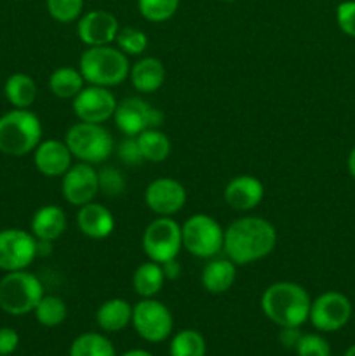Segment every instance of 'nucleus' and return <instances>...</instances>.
<instances>
[{
    "instance_id": "f257e3e1",
    "label": "nucleus",
    "mask_w": 355,
    "mask_h": 356,
    "mask_svg": "<svg viewBox=\"0 0 355 356\" xmlns=\"http://www.w3.org/2000/svg\"><path fill=\"white\" fill-rule=\"evenodd\" d=\"M277 245V229L268 219L247 216L233 221L225 229L223 250L237 264H253L274 252Z\"/></svg>"
},
{
    "instance_id": "f03ea898",
    "label": "nucleus",
    "mask_w": 355,
    "mask_h": 356,
    "mask_svg": "<svg viewBox=\"0 0 355 356\" xmlns=\"http://www.w3.org/2000/svg\"><path fill=\"white\" fill-rule=\"evenodd\" d=\"M261 312L277 327H301L308 322L310 299L305 287L294 282H275L261 294Z\"/></svg>"
},
{
    "instance_id": "7ed1b4c3",
    "label": "nucleus",
    "mask_w": 355,
    "mask_h": 356,
    "mask_svg": "<svg viewBox=\"0 0 355 356\" xmlns=\"http://www.w3.org/2000/svg\"><path fill=\"white\" fill-rule=\"evenodd\" d=\"M42 141V122L28 108H14L0 117V153L24 156Z\"/></svg>"
},
{
    "instance_id": "20e7f679",
    "label": "nucleus",
    "mask_w": 355,
    "mask_h": 356,
    "mask_svg": "<svg viewBox=\"0 0 355 356\" xmlns=\"http://www.w3.org/2000/svg\"><path fill=\"white\" fill-rule=\"evenodd\" d=\"M79 70L89 86L110 89L120 86L125 79H129L131 63L118 47L97 45V47H87L82 52Z\"/></svg>"
},
{
    "instance_id": "39448f33",
    "label": "nucleus",
    "mask_w": 355,
    "mask_h": 356,
    "mask_svg": "<svg viewBox=\"0 0 355 356\" xmlns=\"http://www.w3.org/2000/svg\"><path fill=\"white\" fill-rule=\"evenodd\" d=\"M42 298L44 285L30 271H10L0 278V309L7 315L23 316L33 313Z\"/></svg>"
},
{
    "instance_id": "423d86ee",
    "label": "nucleus",
    "mask_w": 355,
    "mask_h": 356,
    "mask_svg": "<svg viewBox=\"0 0 355 356\" xmlns=\"http://www.w3.org/2000/svg\"><path fill=\"white\" fill-rule=\"evenodd\" d=\"M65 143L73 159L86 163H103L113 153L115 143L103 124L77 122L66 131Z\"/></svg>"
},
{
    "instance_id": "0eeeda50",
    "label": "nucleus",
    "mask_w": 355,
    "mask_h": 356,
    "mask_svg": "<svg viewBox=\"0 0 355 356\" xmlns=\"http://www.w3.org/2000/svg\"><path fill=\"white\" fill-rule=\"evenodd\" d=\"M183 249L198 259H212L223 250L225 229L207 214H194L181 226Z\"/></svg>"
},
{
    "instance_id": "6e6552de",
    "label": "nucleus",
    "mask_w": 355,
    "mask_h": 356,
    "mask_svg": "<svg viewBox=\"0 0 355 356\" xmlns=\"http://www.w3.org/2000/svg\"><path fill=\"white\" fill-rule=\"evenodd\" d=\"M141 247L146 257L159 264L176 259L183 249L181 225L171 216H159L143 232Z\"/></svg>"
},
{
    "instance_id": "1a4fd4ad",
    "label": "nucleus",
    "mask_w": 355,
    "mask_h": 356,
    "mask_svg": "<svg viewBox=\"0 0 355 356\" xmlns=\"http://www.w3.org/2000/svg\"><path fill=\"white\" fill-rule=\"evenodd\" d=\"M131 325L143 341L159 344L169 339L174 329L171 309L155 298H146L132 306Z\"/></svg>"
},
{
    "instance_id": "9d476101",
    "label": "nucleus",
    "mask_w": 355,
    "mask_h": 356,
    "mask_svg": "<svg viewBox=\"0 0 355 356\" xmlns=\"http://www.w3.org/2000/svg\"><path fill=\"white\" fill-rule=\"evenodd\" d=\"M352 312L354 308L347 296L338 291H327L312 301L308 322L319 332H338L350 322Z\"/></svg>"
},
{
    "instance_id": "9b49d317",
    "label": "nucleus",
    "mask_w": 355,
    "mask_h": 356,
    "mask_svg": "<svg viewBox=\"0 0 355 356\" xmlns=\"http://www.w3.org/2000/svg\"><path fill=\"white\" fill-rule=\"evenodd\" d=\"M37 256V238L31 232L19 228L0 229V270L6 273L28 270Z\"/></svg>"
},
{
    "instance_id": "f8f14e48",
    "label": "nucleus",
    "mask_w": 355,
    "mask_h": 356,
    "mask_svg": "<svg viewBox=\"0 0 355 356\" xmlns=\"http://www.w3.org/2000/svg\"><path fill=\"white\" fill-rule=\"evenodd\" d=\"M113 120L122 134L136 138L146 129H159L164 124V113L141 97H125L117 104Z\"/></svg>"
},
{
    "instance_id": "ddd939ff",
    "label": "nucleus",
    "mask_w": 355,
    "mask_h": 356,
    "mask_svg": "<svg viewBox=\"0 0 355 356\" xmlns=\"http://www.w3.org/2000/svg\"><path fill=\"white\" fill-rule=\"evenodd\" d=\"M72 101L75 117L89 124H104L108 118L113 117L118 104L113 92L108 87L100 86L84 87Z\"/></svg>"
},
{
    "instance_id": "4468645a",
    "label": "nucleus",
    "mask_w": 355,
    "mask_h": 356,
    "mask_svg": "<svg viewBox=\"0 0 355 356\" xmlns=\"http://www.w3.org/2000/svg\"><path fill=\"white\" fill-rule=\"evenodd\" d=\"M97 193H100V179L93 163H73L61 176V195L70 205L82 207L89 202H94Z\"/></svg>"
},
{
    "instance_id": "2eb2a0df",
    "label": "nucleus",
    "mask_w": 355,
    "mask_h": 356,
    "mask_svg": "<svg viewBox=\"0 0 355 356\" xmlns=\"http://www.w3.org/2000/svg\"><path fill=\"white\" fill-rule=\"evenodd\" d=\"M187 190L173 177H157L146 186L145 204L157 216H171L183 211L187 204Z\"/></svg>"
},
{
    "instance_id": "dca6fc26",
    "label": "nucleus",
    "mask_w": 355,
    "mask_h": 356,
    "mask_svg": "<svg viewBox=\"0 0 355 356\" xmlns=\"http://www.w3.org/2000/svg\"><path fill=\"white\" fill-rule=\"evenodd\" d=\"M120 24L111 13L103 9L89 10L77 21V35L87 47L111 45L117 38Z\"/></svg>"
},
{
    "instance_id": "f3484780",
    "label": "nucleus",
    "mask_w": 355,
    "mask_h": 356,
    "mask_svg": "<svg viewBox=\"0 0 355 356\" xmlns=\"http://www.w3.org/2000/svg\"><path fill=\"white\" fill-rule=\"evenodd\" d=\"M73 155L65 141L45 139L33 152V163L38 172L45 177H61L72 163Z\"/></svg>"
},
{
    "instance_id": "a211bd4d",
    "label": "nucleus",
    "mask_w": 355,
    "mask_h": 356,
    "mask_svg": "<svg viewBox=\"0 0 355 356\" xmlns=\"http://www.w3.org/2000/svg\"><path fill=\"white\" fill-rule=\"evenodd\" d=\"M226 205L233 211L247 212L256 209L265 197V186L258 177L254 176H237L226 184L223 191Z\"/></svg>"
},
{
    "instance_id": "6ab92c4d",
    "label": "nucleus",
    "mask_w": 355,
    "mask_h": 356,
    "mask_svg": "<svg viewBox=\"0 0 355 356\" xmlns=\"http://www.w3.org/2000/svg\"><path fill=\"white\" fill-rule=\"evenodd\" d=\"M77 226L87 238L104 240L113 233L115 218L108 207L96 204V202H89V204L79 207Z\"/></svg>"
},
{
    "instance_id": "aec40b11",
    "label": "nucleus",
    "mask_w": 355,
    "mask_h": 356,
    "mask_svg": "<svg viewBox=\"0 0 355 356\" xmlns=\"http://www.w3.org/2000/svg\"><path fill=\"white\" fill-rule=\"evenodd\" d=\"M237 278V264L228 257H212L200 275V284L209 294H225Z\"/></svg>"
},
{
    "instance_id": "412c9836",
    "label": "nucleus",
    "mask_w": 355,
    "mask_h": 356,
    "mask_svg": "<svg viewBox=\"0 0 355 356\" xmlns=\"http://www.w3.org/2000/svg\"><path fill=\"white\" fill-rule=\"evenodd\" d=\"M66 226H68V219L59 205H44L35 211L30 222V232L37 240L54 242L65 233Z\"/></svg>"
},
{
    "instance_id": "4be33fe9",
    "label": "nucleus",
    "mask_w": 355,
    "mask_h": 356,
    "mask_svg": "<svg viewBox=\"0 0 355 356\" xmlns=\"http://www.w3.org/2000/svg\"><path fill=\"white\" fill-rule=\"evenodd\" d=\"M129 80L138 92L150 94L159 90L166 82V68L159 58H141L131 65Z\"/></svg>"
},
{
    "instance_id": "5701e85b",
    "label": "nucleus",
    "mask_w": 355,
    "mask_h": 356,
    "mask_svg": "<svg viewBox=\"0 0 355 356\" xmlns=\"http://www.w3.org/2000/svg\"><path fill=\"white\" fill-rule=\"evenodd\" d=\"M132 306L125 299L111 298L106 299L96 312V323L101 330L108 334L120 332L131 325Z\"/></svg>"
},
{
    "instance_id": "b1692460",
    "label": "nucleus",
    "mask_w": 355,
    "mask_h": 356,
    "mask_svg": "<svg viewBox=\"0 0 355 356\" xmlns=\"http://www.w3.org/2000/svg\"><path fill=\"white\" fill-rule=\"evenodd\" d=\"M164 282H166V277H164L162 264L155 261H146L139 264L132 275V289L141 299L155 298L162 291Z\"/></svg>"
},
{
    "instance_id": "393cba45",
    "label": "nucleus",
    "mask_w": 355,
    "mask_h": 356,
    "mask_svg": "<svg viewBox=\"0 0 355 356\" xmlns=\"http://www.w3.org/2000/svg\"><path fill=\"white\" fill-rule=\"evenodd\" d=\"M37 94V83L26 73H13L3 83V96L14 108H30Z\"/></svg>"
},
{
    "instance_id": "a878e982",
    "label": "nucleus",
    "mask_w": 355,
    "mask_h": 356,
    "mask_svg": "<svg viewBox=\"0 0 355 356\" xmlns=\"http://www.w3.org/2000/svg\"><path fill=\"white\" fill-rule=\"evenodd\" d=\"M82 73L73 66H59L49 76V90L59 99H73L84 89Z\"/></svg>"
},
{
    "instance_id": "bb28decb",
    "label": "nucleus",
    "mask_w": 355,
    "mask_h": 356,
    "mask_svg": "<svg viewBox=\"0 0 355 356\" xmlns=\"http://www.w3.org/2000/svg\"><path fill=\"white\" fill-rule=\"evenodd\" d=\"M145 162L160 163L171 155V139L160 129H146L136 136Z\"/></svg>"
},
{
    "instance_id": "cd10ccee",
    "label": "nucleus",
    "mask_w": 355,
    "mask_h": 356,
    "mask_svg": "<svg viewBox=\"0 0 355 356\" xmlns=\"http://www.w3.org/2000/svg\"><path fill=\"white\" fill-rule=\"evenodd\" d=\"M70 356H117L115 346L106 336L97 332H84L70 344Z\"/></svg>"
},
{
    "instance_id": "c85d7f7f",
    "label": "nucleus",
    "mask_w": 355,
    "mask_h": 356,
    "mask_svg": "<svg viewBox=\"0 0 355 356\" xmlns=\"http://www.w3.org/2000/svg\"><path fill=\"white\" fill-rule=\"evenodd\" d=\"M207 343L198 330L183 329L173 336L169 343V356H205Z\"/></svg>"
},
{
    "instance_id": "c756f323",
    "label": "nucleus",
    "mask_w": 355,
    "mask_h": 356,
    "mask_svg": "<svg viewBox=\"0 0 355 356\" xmlns=\"http://www.w3.org/2000/svg\"><path fill=\"white\" fill-rule=\"evenodd\" d=\"M33 315L35 320L42 327L52 329V327H58L65 322L66 316H68V308H66V302L59 296L44 294V298L40 299L37 308L33 309Z\"/></svg>"
},
{
    "instance_id": "7c9ffc66",
    "label": "nucleus",
    "mask_w": 355,
    "mask_h": 356,
    "mask_svg": "<svg viewBox=\"0 0 355 356\" xmlns=\"http://www.w3.org/2000/svg\"><path fill=\"white\" fill-rule=\"evenodd\" d=\"M181 0H138V10L150 23L169 21L180 9Z\"/></svg>"
},
{
    "instance_id": "2f4dec72",
    "label": "nucleus",
    "mask_w": 355,
    "mask_h": 356,
    "mask_svg": "<svg viewBox=\"0 0 355 356\" xmlns=\"http://www.w3.org/2000/svg\"><path fill=\"white\" fill-rule=\"evenodd\" d=\"M117 47L124 52L125 56H141L148 49V37L143 30L132 26H124L118 30Z\"/></svg>"
},
{
    "instance_id": "473e14b6",
    "label": "nucleus",
    "mask_w": 355,
    "mask_h": 356,
    "mask_svg": "<svg viewBox=\"0 0 355 356\" xmlns=\"http://www.w3.org/2000/svg\"><path fill=\"white\" fill-rule=\"evenodd\" d=\"M49 16L58 23H73L79 21L84 13V0H45Z\"/></svg>"
},
{
    "instance_id": "72a5a7b5",
    "label": "nucleus",
    "mask_w": 355,
    "mask_h": 356,
    "mask_svg": "<svg viewBox=\"0 0 355 356\" xmlns=\"http://www.w3.org/2000/svg\"><path fill=\"white\" fill-rule=\"evenodd\" d=\"M97 179H100V193H103L104 197H120L127 188L125 176L115 167H103L97 170Z\"/></svg>"
},
{
    "instance_id": "f704fd0d",
    "label": "nucleus",
    "mask_w": 355,
    "mask_h": 356,
    "mask_svg": "<svg viewBox=\"0 0 355 356\" xmlns=\"http://www.w3.org/2000/svg\"><path fill=\"white\" fill-rule=\"evenodd\" d=\"M294 351L298 356H331V344L320 334H303Z\"/></svg>"
},
{
    "instance_id": "c9c22d12",
    "label": "nucleus",
    "mask_w": 355,
    "mask_h": 356,
    "mask_svg": "<svg viewBox=\"0 0 355 356\" xmlns=\"http://www.w3.org/2000/svg\"><path fill=\"white\" fill-rule=\"evenodd\" d=\"M336 23L345 35L355 38V0H343L336 7Z\"/></svg>"
},
{
    "instance_id": "e433bc0d",
    "label": "nucleus",
    "mask_w": 355,
    "mask_h": 356,
    "mask_svg": "<svg viewBox=\"0 0 355 356\" xmlns=\"http://www.w3.org/2000/svg\"><path fill=\"white\" fill-rule=\"evenodd\" d=\"M117 155L125 165L134 167L141 165V163L145 162L138 141H136V138H132V136H125V139H122L120 145L117 146Z\"/></svg>"
},
{
    "instance_id": "4c0bfd02",
    "label": "nucleus",
    "mask_w": 355,
    "mask_h": 356,
    "mask_svg": "<svg viewBox=\"0 0 355 356\" xmlns=\"http://www.w3.org/2000/svg\"><path fill=\"white\" fill-rule=\"evenodd\" d=\"M19 346V334L10 327H0V356H10Z\"/></svg>"
},
{
    "instance_id": "58836bf2",
    "label": "nucleus",
    "mask_w": 355,
    "mask_h": 356,
    "mask_svg": "<svg viewBox=\"0 0 355 356\" xmlns=\"http://www.w3.org/2000/svg\"><path fill=\"white\" fill-rule=\"evenodd\" d=\"M301 336L303 334L299 330V327H282L281 334H278V339H281V344L285 350H296Z\"/></svg>"
},
{
    "instance_id": "ea45409f",
    "label": "nucleus",
    "mask_w": 355,
    "mask_h": 356,
    "mask_svg": "<svg viewBox=\"0 0 355 356\" xmlns=\"http://www.w3.org/2000/svg\"><path fill=\"white\" fill-rule=\"evenodd\" d=\"M162 270L166 280H178L181 277V264L178 263V259H171L167 263H164Z\"/></svg>"
},
{
    "instance_id": "a19ab883",
    "label": "nucleus",
    "mask_w": 355,
    "mask_h": 356,
    "mask_svg": "<svg viewBox=\"0 0 355 356\" xmlns=\"http://www.w3.org/2000/svg\"><path fill=\"white\" fill-rule=\"evenodd\" d=\"M52 252V242H47V240H37V254L38 257L49 256Z\"/></svg>"
},
{
    "instance_id": "79ce46f5",
    "label": "nucleus",
    "mask_w": 355,
    "mask_h": 356,
    "mask_svg": "<svg viewBox=\"0 0 355 356\" xmlns=\"http://www.w3.org/2000/svg\"><path fill=\"white\" fill-rule=\"evenodd\" d=\"M347 167H348V172H350V176L355 179V146L350 149V153H348Z\"/></svg>"
},
{
    "instance_id": "37998d69",
    "label": "nucleus",
    "mask_w": 355,
    "mask_h": 356,
    "mask_svg": "<svg viewBox=\"0 0 355 356\" xmlns=\"http://www.w3.org/2000/svg\"><path fill=\"white\" fill-rule=\"evenodd\" d=\"M120 356H153L150 351L146 350H139V348H136V350H127L125 353H122Z\"/></svg>"
},
{
    "instance_id": "c03bdc74",
    "label": "nucleus",
    "mask_w": 355,
    "mask_h": 356,
    "mask_svg": "<svg viewBox=\"0 0 355 356\" xmlns=\"http://www.w3.org/2000/svg\"><path fill=\"white\" fill-rule=\"evenodd\" d=\"M343 356H355V344H352V346L345 351Z\"/></svg>"
},
{
    "instance_id": "a18cd8bd",
    "label": "nucleus",
    "mask_w": 355,
    "mask_h": 356,
    "mask_svg": "<svg viewBox=\"0 0 355 356\" xmlns=\"http://www.w3.org/2000/svg\"><path fill=\"white\" fill-rule=\"evenodd\" d=\"M219 2H237V0H219Z\"/></svg>"
}]
</instances>
